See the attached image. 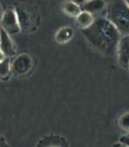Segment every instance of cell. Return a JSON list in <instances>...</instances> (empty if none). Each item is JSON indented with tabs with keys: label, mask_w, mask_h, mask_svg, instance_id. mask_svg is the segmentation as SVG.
Segmentation results:
<instances>
[{
	"label": "cell",
	"mask_w": 129,
	"mask_h": 147,
	"mask_svg": "<svg viewBox=\"0 0 129 147\" xmlns=\"http://www.w3.org/2000/svg\"><path fill=\"white\" fill-rule=\"evenodd\" d=\"M81 32L88 43L100 53L109 56L116 54L122 36L107 18H96L91 27Z\"/></svg>",
	"instance_id": "1"
},
{
	"label": "cell",
	"mask_w": 129,
	"mask_h": 147,
	"mask_svg": "<svg viewBox=\"0 0 129 147\" xmlns=\"http://www.w3.org/2000/svg\"><path fill=\"white\" fill-rule=\"evenodd\" d=\"M107 19L122 36H129V7L125 1H109L106 6Z\"/></svg>",
	"instance_id": "2"
},
{
	"label": "cell",
	"mask_w": 129,
	"mask_h": 147,
	"mask_svg": "<svg viewBox=\"0 0 129 147\" xmlns=\"http://www.w3.org/2000/svg\"><path fill=\"white\" fill-rule=\"evenodd\" d=\"M15 12L17 13L21 31L27 32L36 27L38 22V13L35 8L27 4L17 6Z\"/></svg>",
	"instance_id": "3"
},
{
	"label": "cell",
	"mask_w": 129,
	"mask_h": 147,
	"mask_svg": "<svg viewBox=\"0 0 129 147\" xmlns=\"http://www.w3.org/2000/svg\"><path fill=\"white\" fill-rule=\"evenodd\" d=\"M0 27L8 35H15L21 31L18 18L14 8H8L3 12L0 20Z\"/></svg>",
	"instance_id": "4"
},
{
	"label": "cell",
	"mask_w": 129,
	"mask_h": 147,
	"mask_svg": "<svg viewBox=\"0 0 129 147\" xmlns=\"http://www.w3.org/2000/svg\"><path fill=\"white\" fill-rule=\"evenodd\" d=\"M33 67V59L27 53L20 54L11 63V70L16 75L22 76L29 73Z\"/></svg>",
	"instance_id": "5"
},
{
	"label": "cell",
	"mask_w": 129,
	"mask_h": 147,
	"mask_svg": "<svg viewBox=\"0 0 129 147\" xmlns=\"http://www.w3.org/2000/svg\"><path fill=\"white\" fill-rule=\"evenodd\" d=\"M117 57L118 64L124 69L129 66V36H122L117 47Z\"/></svg>",
	"instance_id": "6"
},
{
	"label": "cell",
	"mask_w": 129,
	"mask_h": 147,
	"mask_svg": "<svg viewBox=\"0 0 129 147\" xmlns=\"http://www.w3.org/2000/svg\"><path fill=\"white\" fill-rule=\"evenodd\" d=\"M36 147H70L68 140L58 135H49L38 141Z\"/></svg>",
	"instance_id": "7"
},
{
	"label": "cell",
	"mask_w": 129,
	"mask_h": 147,
	"mask_svg": "<svg viewBox=\"0 0 129 147\" xmlns=\"http://www.w3.org/2000/svg\"><path fill=\"white\" fill-rule=\"evenodd\" d=\"M0 51L3 52L5 57L10 58L16 55V49L10 35L1 28L0 34Z\"/></svg>",
	"instance_id": "8"
},
{
	"label": "cell",
	"mask_w": 129,
	"mask_h": 147,
	"mask_svg": "<svg viewBox=\"0 0 129 147\" xmlns=\"http://www.w3.org/2000/svg\"><path fill=\"white\" fill-rule=\"evenodd\" d=\"M107 6V3L105 1H84L80 6L83 12H87L88 13L92 14L94 17L95 15L100 13L103 12Z\"/></svg>",
	"instance_id": "9"
},
{
	"label": "cell",
	"mask_w": 129,
	"mask_h": 147,
	"mask_svg": "<svg viewBox=\"0 0 129 147\" xmlns=\"http://www.w3.org/2000/svg\"><path fill=\"white\" fill-rule=\"evenodd\" d=\"M75 32L70 27H61L55 34V40L58 44H66L72 40Z\"/></svg>",
	"instance_id": "10"
},
{
	"label": "cell",
	"mask_w": 129,
	"mask_h": 147,
	"mask_svg": "<svg viewBox=\"0 0 129 147\" xmlns=\"http://www.w3.org/2000/svg\"><path fill=\"white\" fill-rule=\"evenodd\" d=\"M95 19V18L92 14L82 11L81 13L75 18V25L81 31L86 30L93 25Z\"/></svg>",
	"instance_id": "11"
},
{
	"label": "cell",
	"mask_w": 129,
	"mask_h": 147,
	"mask_svg": "<svg viewBox=\"0 0 129 147\" xmlns=\"http://www.w3.org/2000/svg\"><path fill=\"white\" fill-rule=\"evenodd\" d=\"M61 9L64 13L71 18H76L82 12L80 7L76 4L74 1L63 2L61 3Z\"/></svg>",
	"instance_id": "12"
},
{
	"label": "cell",
	"mask_w": 129,
	"mask_h": 147,
	"mask_svg": "<svg viewBox=\"0 0 129 147\" xmlns=\"http://www.w3.org/2000/svg\"><path fill=\"white\" fill-rule=\"evenodd\" d=\"M11 71V61L10 58H4L0 62V79L5 78Z\"/></svg>",
	"instance_id": "13"
},
{
	"label": "cell",
	"mask_w": 129,
	"mask_h": 147,
	"mask_svg": "<svg viewBox=\"0 0 129 147\" xmlns=\"http://www.w3.org/2000/svg\"><path fill=\"white\" fill-rule=\"evenodd\" d=\"M118 125L122 131L129 133V112L122 113L118 117Z\"/></svg>",
	"instance_id": "14"
},
{
	"label": "cell",
	"mask_w": 129,
	"mask_h": 147,
	"mask_svg": "<svg viewBox=\"0 0 129 147\" xmlns=\"http://www.w3.org/2000/svg\"><path fill=\"white\" fill-rule=\"evenodd\" d=\"M119 142L121 144H123V145H125V146L129 147V133L126 134V135L121 136L120 139H119Z\"/></svg>",
	"instance_id": "15"
},
{
	"label": "cell",
	"mask_w": 129,
	"mask_h": 147,
	"mask_svg": "<svg viewBox=\"0 0 129 147\" xmlns=\"http://www.w3.org/2000/svg\"><path fill=\"white\" fill-rule=\"evenodd\" d=\"M0 147H10L5 140V138L1 135H0Z\"/></svg>",
	"instance_id": "16"
},
{
	"label": "cell",
	"mask_w": 129,
	"mask_h": 147,
	"mask_svg": "<svg viewBox=\"0 0 129 147\" xmlns=\"http://www.w3.org/2000/svg\"><path fill=\"white\" fill-rule=\"evenodd\" d=\"M113 147H128V146H125V145H123V144H121V143L119 142V143H117V144H115V145H113Z\"/></svg>",
	"instance_id": "17"
},
{
	"label": "cell",
	"mask_w": 129,
	"mask_h": 147,
	"mask_svg": "<svg viewBox=\"0 0 129 147\" xmlns=\"http://www.w3.org/2000/svg\"><path fill=\"white\" fill-rule=\"evenodd\" d=\"M4 58H6L5 56H4V55L3 54V52L0 51V62L2 61V60H4Z\"/></svg>",
	"instance_id": "18"
},
{
	"label": "cell",
	"mask_w": 129,
	"mask_h": 147,
	"mask_svg": "<svg viewBox=\"0 0 129 147\" xmlns=\"http://www.w3.org/2000/svg\"><path fill=\"white\" fill-rule=\"evenodd\" d=\"M125 2H126L127 5H128V7H129V0H128V1H125Z\"/></svg>",
	"instance_id": "19"
},
{
	"label": "cell",
	"mask_w": 129,
	"mask_h": 147,
	"mask_svg": "<svg viewBox=\"0 0 129 147\" xmlns=\"http://www.w3.org/2000/svg\"><path fill=\"white\" fill-rule=\"evenodd\" d=\"M1 12H2V7L0 6V13H1Z\"/></svg>",
	"instance_id": "20"
},
{
	"label": "cell",
	"mask_w": 129,
	"mask_h": 147,
	"mask_svg": "<svg viewBox=\"0 0 129 147\" xmlns=\"http://www.w3.org/2000/svg\"><path fill=\"white\" fill-rule=\"evenodd\" d=\"M0 34H1V27H0Z\"/></svg>",
	"instance_id": "21"
},
{
	"label": "cell",
	"mask_w": 129,
	"mask_h": 147,
	"mask_svg": "<svg viewBox=\"0 0 129 147\" xmlns=\"http://www.w3.org/2000/svg\"><path fill=\"white\" fill-rule=\"evenodd\" d=\"M128 69H129V66H128Z\"/></svg>",
	"instance_id": "22"
}]
</instances>
